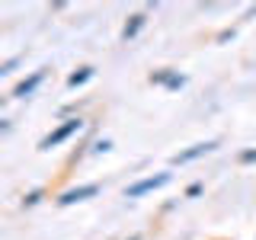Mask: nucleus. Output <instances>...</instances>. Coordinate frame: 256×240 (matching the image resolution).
Returning a JSON list of instances; mask_svg holds the SVG:
<instances>
[{
    "label": "nucleus",
    "mask_w": 256,
    "mask_h": 240,
    "mask_svg": "<svg viewBox=\"0 0 256 240\" xmlns=\"http://www.w3.org/2000/svg\"><path fill=\"white\" fill-rule=\"evenodd\" d=\"M80 132H86V118H84V116L64 118V122H58L48 134H42V138H38V150H42V154H48V150H54V148H61V144H68L70 138H77Z\"/></svg>",
    "instance_id": "1"
},
{
    "label": "nucleus",
    "mask_w": 256,
    "mask_h": 240,
    "mask_svg": "<svg viewBox=\"0 0 256 240\" xmlns=\"http://www.w3.org/2000/svg\"><path fill=\"white\" fill-rule=\"evenodd\" d=\"M102 192V182H77V186H68L64 192L54 196V208H70V205H80V202H90Z\"/></svg>",
    "instance_id": "2"
},
{
    "label": "nucleus",
    "mask_w": 256,
    "mask_h": 240,
    "mask_svg": "<svg viewBox=\"0 0 256 240\" xmlns=\"http://www.w3.org/2000/svg\"><path fill=\"white\" fill-rule=\"evenodd\" d=\"M170 182H173V173H170V170H160V173H150V176H141V180H134L132 186H125L122 196H125V198H144V196H150V192L170 186Z\"/></svg>",
    "instance_id": "3"
},
{
    "label": "nucleus",
    "mask_w": 256,
    "mask_h": 240,
    "mask_svg": "<svg viewBox=\"0 0 256 240\" xmlns=\"http://www.w3.org/2000/svg\"><path fill=\"white\" fill-rule=\"evenodd\" d=\"M218 148H221V141H218V138L196 141V144H189V148L176 150V154L170 157V166H186V164H196V160H202V157H208V154H214Z\"/></svg>",
    "instance_id": "4"
},
{
    "label": "nucleus",
    "mask_w": 256,
    "mask_h": 240,
    "mask_svg": "<svg viewBox=\"0 0 256 240\" xmlns=\"http://www.w3.org/2000/svg\"><path fill=\"white\" fill-rule=\"evenodd\" d=\"M48 74H52V70L48 68H38V70H29L26 77H20L13 84V90H10V100H29L32 93H38V86L45 84L48 80Z\"/></svg>",
    "instance_id": "5"
},
{
    "label": "nucleus",
    "mask_w": 256,
    "mask_h": 240,
    "mask_svg": "<svg viewBox=\"0 0 256 240\" xmlns=\"http://www.w3.org/2000/svg\"><path fill=\"white\" fill-rule=\"evenodd\" d=\"M148 20H150V16L144 13V10H141V13H132V16L122 22V32H118V38H122V42H134V38H138L141 32L148 29Z\"/></svg>",
    "instance_id": "6"
},
{
    "label": "nucleus",
    "mask_w": 256,
    "mask_h": 240,
    "mask_svg": "<svg viewBox=\"0 0 256 240\" xmlns=\"http://www.w3.org/2000/svg\"><path fill=\"white\" fill-rule=\"evenodd\" d=\"M93 77H96V64H80L77 70L68 74V90H80V86H86Z\"/></svg>",
    "instance_id": "7"
},
{
    "label": "nucleus",
    "mask_w": 256,
    "mask_h": 240,
    "mask_svg": "<svg viewBox=\"0 0 256 240\" xmlns=\"http://www.w3.org/2000/svg\"><path fill=\"white\" fill-rule=\"evenodd\" d=\"M45 198H48V189H45V186H36V189H29V192H26V196H22V198H20V208H22V212H29V208H36V205H42V202H45Z\"/></svg>",
    "instance_id": "8"
},
{
    "label": "nucleus",
    "mask_w": 256,
    "mask_h": 240,
    "mask_svg": "<svg viewBox=\"0 0 256 240\" xmlns=\"http://www.w3.org/2000/svg\"><path fill=\"white\" fill-rule=\"evenodd\" d=\"M173 74H176V68H157V70L148 74V84L150 86H164V90H166V84L173 80Z\"/></svg>",
    "instance_id": "9"
},
{
    "label": "nucleus",
    "mask_w": 256,
    "mask_h": 240,
    "mask_svg": "<svg viewBox=\"0 0 256 240\" xmlns=\"http://www.w3.org/2000/svg\"><path fill=\"white\" fill-rule=\"evenodd\" d=\"M22 61H26V54H22V52H20V54H13V58H6V61H0V77H10Z\"/></svg>",
    "instance_id": "10"
},
{
    "label": "nucleus",
    "mask_w": 256,
    "mask_h": 240,
    "mask_svg": "<svg viewBox=\"0 0 256 240\" xmlns=\"http://www.w3.org/2000/svg\"><path fill=\"white\" fill-rule=\"evenodd\" d=\"M112 148H116V144H112V138H96V141L90 144V157H102V154H109Z\"/></svg>",
    "instance_id": "11"
},
{
    "label": "nucleus",
    "mask_w": 256,
    "mask_h": 240,
    "mask_svg": "<svg viewBox=\"0 0 256 240\" xmlns=\"http://www.w3.org/2000/svg\"><path fill=\"white\" fill-rule=\"evenodd\" d=\"M237 38V26H224L214 32V45H228V42H234Z\"/></svg>",
    "instance_id": "12"
},
{
    "label": "nucleus",
    "mask_w": 256,
    "mask_h": 240,
    "mask_svg": "<svg viewBox=\"0 0 256 240\" xmlns=\"http://www.w3.org/2000/svg\"><path fill=\"white\" fill-rule=\"evenodd\" d=\"M186 84H189V74H182V70H176V74H173V80L166 84V93H176V90H182Z\"/></svg>",
    "instance_id": "13"
},
{
    "label": "nucleus",
    "mask_w": 256,
    "mask_h": 240,
    "mask_svg": "<svg viewBox=\"0 0 256 240\" xmlns=\"http://www.w3.org/2000/svg\"><path fill=\"white\" fill-rule=\"evenodd\" d=\"M198 196H205V182H202V180L189 182V186L182 189V198H198Z\"/></svg>",
    "instance_id": "14"
},
{
    "label": "nucleus",
    "mask_w": 256,
    "mask_h": 240,
    "mask_svg": "<svg viewBox=\"0 0 256 240\" xmlns=\"http://www.w3.org/2000/svg\"><path fill=\"white\" fill-rule=\"evenodd\" d=\"M237 164H240V166H253V164H256V148H244V150L237 154Z\"/></svg>",
    "instance_id": "15"
},
{
    "label": "nucleus",
    "mask_w": 256,
    "mask_h": 240,
    "mask_svg": "<svg viewBox=\"0 0 256 240\" xmlns=\"http://www.w3.org/2000/svg\"><path fill=\"white\" fill-rule=\"evenodd\" d=\"M10 132H13V118H0V134L6 138Z\"/></svg>",
    "instance_id": "16"
},
{
    "label": "nucleus",
    "mask_w": 256,
    "mask_h": 240,
    "mask_svg": "<svg viewBox=\"0 0 256 240\" xmlns=\"http://www.w3.org/2000/svg\"><path fill=\"white\" fill-rule=\"evenodd\" d=\"M176 205H180V202H176V198H173V202H164V205H160V212H164V214H170Z\"/></svg>",
    "instance_id": "17"
},
{
    "label": "nucleus",
    "mask_w": 256,
    "mask_h": 240,
    "mask_svg": "<svg viewBox=\"0 0 256 240\" xmlns=\"http://www.w3.org/2000/svg\"><path fill=\"white\" fill-rule=\"evenodd\" d=\"M253 16H256V4H253V6H246V10H244V20H253Z\"/></svg>",
    "instance_id": "18"
},
{
    "label": "nucleus",
    "mask_w": 256,
    "mask_h": 240,
    "mask_svg": "<svg viewBox=\"0 0 256 240\" xmlns=\"http://www.w3.org/2000/svg\"><path fill=\"white\" fill-rule=\"evenodd\" d=\"M125 240H144V234H128Z\"/></svg>",
    "instance_id": "19"
}]
</instances>
